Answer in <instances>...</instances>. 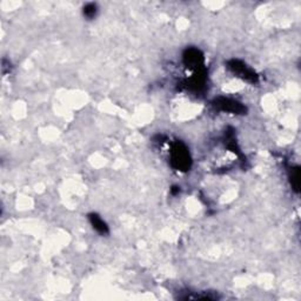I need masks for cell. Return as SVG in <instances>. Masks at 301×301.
I'll return each mask as SVG.
<instances>
[{
	"instance_id": "4",
	"label": "cell",
	"mask_w": 301,
	"mask_h": 301,
	"mask_svg": "<svg viewBox=\"0 0 301 301\" xmlns=\"http://www.w3.org/2000/svg\"><path fill=\"white\" fill-rule=\"evenodd\" d=\"M184 60L186 63V65L189 67H194V69H199L200 66L203 65V55L200 53V51L195 48H189L185 52L184 55Z\"/></svg>"
},
{
	"instance_id": "3",
	"label": "cell",
	"mask_w": 301,
	"mask_h": 301,
	"mask_svg": "<svg viewBox=\"0 0 301 301\" xmlns=\"http://www.w3.org/2000/svg\"><path fill=\"white\" fill-rule=\"evenodd\" d=\"M228 67L233 71V72L238 74L239 77L245 79V80L250 81V82L257 81L258 78H257L256 73H254L252 70H249L246 65H243L242 63H240L239 60H232V62H229Z\"/></svg>"
},
{
	"instance_id": "2",
	"label": "cell",
	"mask_w": 301,
	"mask_h": 301,
	"mask_svg": "<svg viewBox=\"0 0 301 301\" xmlns=\"http://www.w3.org/2000/svg\"><path fill=\"white\" fill-rule=\"evenodd\" d=\"M214 105L221 111H226V112H231L234 114H243L246 112L245 106H242L241 104L235 102V100L228 98H218L214 102Z\"/></svg>"
},
{
	"instance_id": "1",
	"label": "cell",
	"mask_w": 301,
	"mask_h": 301,
	"mask_svg": "<svg viewBox=\"0 0 301 301\" xmlns=\"http://www.w3.org/2000/svg\"><path fill=\"white\" fill-rule=\"evenodd\" d=\"M172 165L179 171H187L191 166V158L187 148L181 142H177L172 148Z\"/></svg>"
},
{
	"instance_id": "6",
	"label": "cell",
	"mask_w": 301,
	"mask_h": 301,
	"mask_svg": "<svg viewBox=\"0 0 301 301\" xmlns=\"http://www.w3.org/2000/svg\"><path fill=\"white\" fill-rule=\"evenodd\" d=\"M95 12H96L95 6L93 5V4H89V5L86 6V7H85V10H84V14H85V16L87 17V18L94 17V16H95Z\"/></svg>"
},
{
	"instance_id": "5",
	"label": "cell",
	"mask_w": 301,
	"mask_h": 301,
	"mask_svg": "<svg viewBox=\"0 0 301 301\" xmlns=\"http://www.w3.org/2000/svg\"><path fill=\"white\" fill-rule=\"evenodd\" d=\"M89 221H91L94 229H96L99 233H102V234H106V233L109 232V227H107L105 221L99 216H96V214H91V216H89Z\"/></svg>"
}]
</instances>
